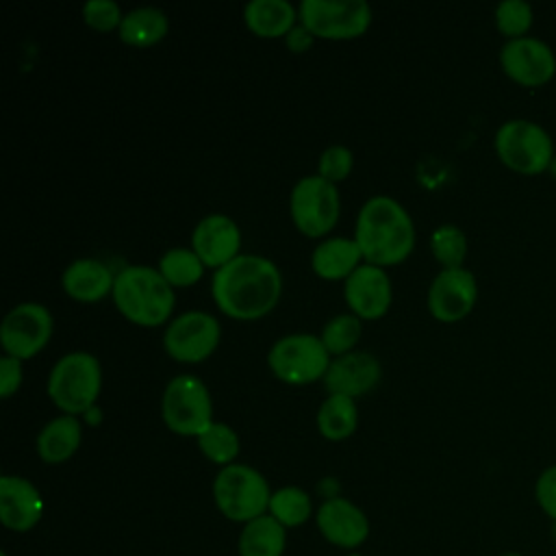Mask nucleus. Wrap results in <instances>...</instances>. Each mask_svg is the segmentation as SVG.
I'll list each match as a JSON object with an SVG mask.
<instances>
[{"label": "nucleus", "mask_w": 556, "mask_h": 556, "mask_svg": "<svg viewBox=\"0 0 556 556\" xmlns=\"http://www.w3.org/2000/svg\"><path fill=\"white\" fill-rule=\"evenodd\" d=\"M52 313L39 302L13 306L0 324V343L9 356L20 361L35 356L52 337Z\"/></svg>", "instance_id": "f8f14e48"}, {"label": "nucleus", "mask_w": 556, "mask_h": 556, "mask_svg": "<svg viewBox=\"0 0 556 556\" xmlns=\"http://www.w3.org/2000/svg\"><path fill=\"white\" fill-rule=\"evenodd\" d=\"M111 293L119 313L141 326L163 324L176 304L174 287L150 265H128L117 271Z\"/></svg>", "instance_id": "7ed1b4c3"}, {"label": "nucleus", "mask_w": 556, "mask_h": 556, "mask_svg": "<svg viewBox=\"0 0 556 556\" xmlns=\"http://www.w3.org/2000/svg\"><path fill=\"white\" fill-rule=\"evenodd\" d=\"M165 426L180 437H198L213 424V402L208 387L193 374L174 376L161 400Z\"/></svg>", "instance_id": "0eeeda50"}, {"label": "nucleus", "mask_w": 556, "mask_h": 556, "mask_svg": "<svg viewBox=\"0 0 556 556\" xmlns=\"http://www.w3.org/2000/svg\"><path fill=\"white\" fill-rule=\"evenodd\" d=\"M478 300V282L465 267L441 269L428 289V311L439 321L467 317Z\"/></svg>", "instance_id": "4468645a"}, {"label": "nucleus", "mask_w": 556, "mask_h": 556, "mask_svg": "<svg viewBox=\"0 0 556 556\" xmlns=\"http://www.w3.org/2000/svg\"><path fill=\"white\" fill-rule=\"evenodd\" d=\"M358 424V410L352 397L330 393L317 410V428L324 439L341 441L348 439Z\"/></svg>", "instance_id": "a878e982"}, {"label": "nucleus", "mask_w": 556, "mask_h": 556, "mask_svg": "<svg viewBox=\"0 0 556 556\" xmlns=\"http://www.w3.org/2000/svg\"><path fill=\"white\" fill-rule=\"evenodd\" d=\"M169 20L159 7H137L124 13L117 28L119 39L130 46H152L167 35Z\"/></svg>", "instance_id": "393cba45"}, {"label": "nucleus", "mask_w": 556, "mask_h": 556, "mask_svg": "<svg viewBox=\"0 0 556 556\" xmlns=\"http://www.w3.org/2000/svg\"><path fill=\"white\" fill-rule=\"evenodd\" d=\"M348 556H363V554H348Z\"/></svg>", "instance_id": "a19ab883"}, {"label": "nucleus", "mask_w": 556, "mask_h": 556, "mask_svg": "<svg viewBox=\"0 0 556 556\" xmlns=\"http://www.w3.org/2000/svg\"><path fill=\"white\" fill-rule=\"evenodd\" d=\"M352 163H354L352 150L341 143H334L321 152L317 163V174L330 182H337L352 172Z\"/></svg>", "instance_id": "473e14b6"}, {"label": "nucleus", "mask_w": 556, "mask_h": 556, "mask_svg": "<svg viewBox=\"0 0 556 556\" xmlns=\"http://www.w3.org/2000/svg\"><path fill=\"white\" fill-rule=\"evenodd\" d=\"M100 387V363L93 354L83 350L61 356L48 376V395L67 415L87 413L96 404Z\"/></svg>", "instance_id": "39448f33"}, {"label": "nucleus", "mask_w": 556, "mask_h": 556, "mask_svg": "<svg viewBox=\"0 0 556 556\" xmlns=\"http://www.w3.org/2000/svg\"><path fill=\"white\" fill-rule=\"evenodd\" d=\"M500 65L508 78L523 87H539L556 74V54L539 37L506 39L500 48Z\"/></svg>", "instance_id": "ddd939ff"}, {"label": "nucleus", "mask_w": 556, "mask_h": 556, "mask_svg": "<svg viewBox=\"0 0 556 556\" xmlns=\"http://www.w3.org/2000/svg\"><path fill=\"white\" fill-rule=\"evenodd\" d=\"M219 337L222 328L217 317L206 311H187L167 324L163 348L180 363H198L215 352Z\"/></svg>", "instance_id": "9b49d317"}, {"label": "nucleus", "mask_w": 556, "mask_h": 556, "mask_svg": "<svg viewBox=\"0 0 556 556\" xmlns=\"http://www.w3.org/2000/svg\"><path fill=\"white\" fill-rule=\"evenodd\" d=\"M0 556H9V554H7V552H2V554H0Z\"/></svg>", "instance_id": "79ce46f5"}, {"label": "nucleus", "mask_w": 556, "mask_h": 556, "mask_svg": "<svg viewBox=\"0 0 556 556\" xmlns=\"http://www.w3.org/2000/svg\"><path fill=\"white\" fill-rule=\"evenodd\" d=\"M267 365L282 382L308 384L326 376L330 354L319 337L308 332H293L280 337L269 348Z\"/></svg>", "instance_id": "6e6552de"}, {"label": "nucleus", "mask_w": 556, "mask_h": 556, "mask_svg": "<svg viewBox=\"0 0 556 556\" xmlns=\"http://www.w3.org/2000/svg\"><path fill=\"white\" fill-rule=\"evenodd\" d=\"M493 146L506 167L526 176L549 169L556 154L549 132L541 124L523 117L504 122L495 132Z\"/></svg>", "instance_id": "423d86ee"}, {"label": "nucleus", "mask_w": 556, "mask_h": 556, "mask_svg": "<svg viewBox=\"0 0 556 556\" xmlns=\"http://www.w3.org/2000/svg\"><path fill=\"white\" fill-rule=\"evenodd\" d=\"M361 258H363V252L356 239L330 237L315 245L311 254V265L319 278L339 280V278H348L361 265Z\"/></svg>", "instance_id": "412c9836"}, {"label": "nucleus", "mask_w": 556, "mask_h": 556, "mask_svg": "<svg viewBox=\"0 0 556 556\" xmlns=\"http://www.w3.org/2000/svg\"><path fill=\"white\" fill-rule=\"evenodd\" d=\"M534 497L545 517L556 521V463L539 473L534 484Z\"/></svg>", "instance_id": "f704fd0d"}, {"label": "nucleus", "mask_w": 556, "mask_h": 556, "mask_svg": "<svg viewBox=\"0 0 556 556\" xmlns=\"http://www.w3.org/2000/svg\"><path fill=\"white\" fill-rule=\"evenodd\" d=\"M380 374L382 367L374 354L352 350L330 361L324 376V387L328 389V393L356 397L371 391L378 384Z\"/></svg>", "instance_id": "6ab92c4d"}, {"label": "nucleus", "mask_w": 556, "mask_h": 556, "mask_svg": "<svg viewBox=\"0 0 556 556\" xmlns=\"http://www.w3.org/2000/svg\"><path fill=\"white\" fill-rule=\"evenodd\" d=\"M321 536L343 549L358 547L369 536L367 515L345 497H328L315 513Z\"/></svg>", "instance_id": "dca6fc26"}, {"label": "nucleus", "mask_w": 556, "mask_h": 556, "mask_svg": "<svg viewBox=\"0 0 556 556\" xmlns=\"http://www.w3.org/2000/svg\"><path fill=\"white\" fill-rule=\"evenodd\" d=\"M430 248L434 258L443 265V269L463 267L467 254V237L458 226L441 224L430 237Z\"/></svg>", "instance_id": "7c9ffc66"}, {"label": "nucleus", "mask_w": 556, "mask_h": 556, "mask_svg": "<svg viewBox=\"0 0 556 556\" xmlns=\"http://www.w3.org/2000/svg\"><path fill=\"white\" fill-rule=\"evenodd\" d=\"M313 37L315 35L300 22L285 35V41L291 52H306L313 46Z\"/></svg>", "instance_id": "e433bc0d"}, {"label": "nucleus", "mask_w": 556, "mask_h": 556, "mask_svg": "<svg viewBox=\"0 0 556 556\" xmlns=\"http://www.w3.org/2000/svg\"><path fill=\"white\" fill-rule=\"evenodd\" d=\"M43 515V497L39 489L22 478L4 473L0 478V521L13 532L33 530Z\"/></svg>", "instance_id": "a211bd4d"}, {"label": "nucleus", "mask_w": 556, "mask_h": 556, "mask_svg": "<svg viewBox=\"0 0 556 556\" xmlns=\"http://www.w3.org/2000/svg\"><path fill=\"white\" fill-rule=\"evenodd\" d=\"M282 276L274 261L261 254H239L211 280L215 304L235 319H258L267 315L280 298Z\"/></svg>", "instance_id": "f257e3e1"}, {"label": "nucleus", "mask_w": 556, "mask_h": 556, "mask_svg": "<svg viewBox=\"0 0 556 556\" xmlns=\"http://www.w3.org/2000/svg\"><path fill=\"white\" fill-rule=\"evenodd\" d=\"M298 9L289 0H250L243 20L258 37H280L295 26Z\"/></svg>", "instance_id": "b1692460"}, {"label": "nucleus", "mask_w": 556, "mask_h": 556, "mask_svg": "<svg viewBox=\"0 0 556 556\" xmlns=\"http://www.w3.org/2000/svg\"><path fill=\"white\" fill-rule=\"evenodd\" d=\"M291 219L308 237L326 235L339 219V191L334 182L311 174L300 178L289 195Z\"/></svg>", "instance_id": "1a4fd4ad"}, {"label": "nucleus", "mask_w": 556, "mask_h": 556, "mask_svg": "<svg viewBox=\"0 0 556 556\" xmlns=\"http://www.w3.org/2000/svg\"><path fill=\"white\" fill-rule=\"evenodd\" d=\"M61 285L78 302H98L113 291L115 274L98 258H76L65 267Z\"/></svg>", "instance_id": "aec40b11"}, {"label": "nucleus", "mask_w": 556, "mask_h": 556, "mask_svg": "<svg viewBox=\"0 0 556 556\" xmlns=\"http://www.w3.org/2000/svg\"><path fill=\"white\" fill-rule=\"evenodd\" d=\"M552 523H554V526H552V539L556 541V521H552Z\"/></svg>", "instance_id": "ea45409f"}, {"label": "nucleus", "mask_w": 556, "mask_h": 556, "mask_svg": "<svg viewBox=\"0 0 556 556\" xmlns=\"http://www.w3.org/2000/svg\"><path fill=\"white\" fill-rule=\"evenodd\" d=\"M287 547V528L269 513L243 523L237 541L239 556H282Z\"/></svg>", "instance_id": "5701e85b"}, {"label": "nucleus", "mask_w": 556, "mask_h": 556, "mask_svg": "<svg viewBox=\"0 0 556 556\" xmlns=\"http://www.w3.org/2000/svg\"><path fill=\"white\" fill-rule=\"evenodd\" d=\"M361 330H363L361 317H356L354 313H341V315H334L330 321H326L319 339L326 345L328 354L343 356L352 352V348L358 343Z\"/></svg>", "instance_id": "c756f323"}, {"label": "nucleus", "mask_w": 556, "mask_h": 556, "mask_svg": "<svg viewBox=\"0 0 556 556\" xmlns=\"http://www.w3.org/2000/svg\"><path fill=\"white\" fill-rule=\"evenodd\" d=\"M300 22L324 39H352L371 24V7L365 0H302Z\"/></svg>", "instance_id": "9d476101"}, {"label": "nucleus", "mask_w": 556, "mask_h": 556, "mask_svg": "<svg viewBox=\"0 0 556 556\" xmlns=\"http://www.w3.org/2000/svg\"><path fill=\"white\" fill-rule=\"evenodd\" d=\"M495 26L508 39L526 37L532 26V7L526 0H502L495 7Z\"/></svg>", "instance_id": "2f4dec72"}, {"label": "nucleus", "mask_w": 556, "mask_h": 556, "mask_svg": "<svg viewBox=\"0 0 556 556\" xmlns=\"http://www.w3.org/2000/svg\"><path fill=\"white\" fill-rule=\"evenodd\" d=\"M22 384V361L4 354L0 358V395L9 397Z\"/></svg>", "instance_id": "c9c22d12"}, {"label": "nucleus", "mask_w": 556, "mask_h": 556, "mask_svg": "<svg viewBox=\"0 0 556 556\" xmlns=\"http://www.w3.org/2000/svg\"><path fill=\"white\" fill-rule=\"evenodd\" d=\"M269 484L265 476L243 463L226 465L213 480V500L217 510L239 523H248L269 508Z\"/></svg>", "instance_id": "20e7f679"}, {"label": "nucleus", "mask_w": 556, "mask_h": 556, "mask_svg": "<svg viewBox=\"0 0 556 556\" xmlns=\"http://www.w3.org/2000/svg\"><path fill=\"white\" fill-rule=\"evenodd\" d=\"M354 239L367 263L378 267L395 265L413 252L415 226L397 200L374 195L358 211Z\"/></svg>", "instance_id": "f03ea898"}, {"label": "nucleus", "mask_w": 556, "mask_h": 556, "mask_svg": "<svg viewBox=\"0 0 556 556\" xmlns=\"http://www.w3.org/2000/svg\"><path fill=\"white\" fill-rule=\"evenodd\" d=\"M198 447L208 460L226 467L232 465L239 454V437L230 426L213 421L202 434H198Z\"/></svg>", "instance_id": "c85d7f7f"}, {"label": "nucleus", "mask_w": 556, "mask_h": 556, "mask_svg": "<svg viewBox=\"0 0 556 556\" xmlns=\"http://www.w3.org/2000/svg\"><path fill=\"white\" fill-rule=\"evenodd\" d=\"M343 295L352 313L361 319H378L389 311L391 282L382 267L361 263L343 285Z\"/></svg>", "instance_id": "2eb2a0df"}, {"label": "nucleus", "mask_w": 556, "mask_h": 556, "mask_svg": "<svg viewBox=\"0 0 556 556\" xmlns=\"http://www.w3.org/2000/svg\"><path fill=\"white\" fill-rule=\"evenodd\" d=\"M80 437H83V428L80 421L74 415H59L54 419H50L37 434V454L43 463L48 465H56V463H65L74 456V452L80 445Z\"/></svg>", "instance_id": "4be33fe9"}, {"label": "nucleus", "mask_w": 556, "mask_h": 556, "mask_svg": "<svg viewBox=\"0 0 556 556\" xmlns=\"http://www.w3.org/2000/svg\"><path fill=\"white\" fill-rule=\"evenodd\" d=\"M122 17L124 13L115 0H87L83 4V20L98 30L119 28Z\"/></svg>", "instance_id": "72a5a7b5"}, {"label": "nucleus", "mask_w": 556, "mask_h": 556, "mask_svg": "<svg viewBox=\"0 0 556 556\" xmlns=\"http://www.w3.org/2000/svg\"><path fill=\"white\" fill-rule=\"evenodd\" d=\"M241 230L224 213H211L202 217L191 232V250L202 258L204 265L219 269L235 256H239Z\"/></svg>", "instance_id": "f3484780"}, {"label": "nucleus", "mask_w": 556, "mask_h": 556, "mask_svg": "<svg viewBox=\"0 0 556 556\" xmlns=\"http://www.w3.org/2000/svg\"><path fill=\"white\" fill-rule=\"evenodd\" d=\"M156 269L172 287H189L202 278L204 263L191 248H169Z\"/></svg>", "instance_id": "cd10ccee"}, {"label": "nucleus", "mask_w": 556, "mask_h": 556, "mask_svg": "<svg viewBox=\"0 0 556 556\" xmlns=\"http://www.w3.org/2000/svg\"><path fill=\"white\" fill-rule=\"evenodd\" d=\"M500 556H523V554H519V552H504V554H500Z\"/></svg>", "instance_id": "58836bf2"}, {"label": "nucleus", "mask_w": 556, "mask_h": 556, "mask_svg": "<svg viewBox=\"0 0 556 556\" xmlns=\"http://www.w3.org/2000/svg\"><path fill=\"white\" fill-rule=\"evenodd\" d=\"M267 513L285 528H298L311 519L313 502L304 489L289 484L280 486L278 491H271Z\"/></svg>", "instance_id": "bb28decb"}, {"label": "nucleus", "mask_w": 556, "mask_h": 556, "mask_svg": "<svg viewBox=\"0 0 556 556\" xmlns=\"http://www.w3.org/2000/svg\"><path fill=\"white\" fill-rule=\"evenodd\" d=\"M549 172H552V176L556 178V154H554V159H552V165H549Z\"/></svg>", "instance_id": "4c0bfd02"}]
</instances>
